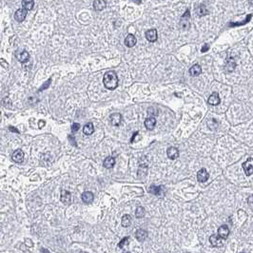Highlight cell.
Wrapping results in <instances>:
<instances>
[{"instance_id": "277c9868", "label": "cell", "mask_w": 253, "mask_h": 253, "mask_svg": "<svg viewBox=\"0 0 253 253\" xmlns=\"http://www.w3.org/2000/svg\"><path fill=\"white\" fill-rule=\"evenodd\" d=\"M209 242L210 244L215 247H221L223 246V239L219 236V235H211L210 237H209Z\"/></svg>"}, {"instance_id": "7402d4cb", "label": "cell", "mask_w": 253, "mask_h": 253, "mask_svg": "<svg viewBox=\"0 0 253 253\" xmlns=\"http://www.w3.org/2000/svg\"><path fill=\"white\" fill-rule=\"evenodd\" d=\"M83 132L86 135H91L94 132V127L92 123H88L86 124L85 127L83 128Z\"/></svg>"}, {"instance_id": "8fae6325", "label": "cell", "mask_w": 253, "mask_h": 253, "mask_svg": "<svg viewBox=\"0 0 253 253\" xmlns=\"http://www.w3.org/2000/svg\"><path fill=\"white\" fill-rule=\"evenodd\" d=\"M157 37H158V35H157V31L155 29H151V30L147 31V32H146V38H147V41L155 42L157 40Z\"/></svg>"}, {"instance_id": "cb8c5ba5", "label": "cell", "mask_w": 253, "mask_h": 253, "mask_svg": "<svg viewBox=\"0 0 253 253\" xmlns=\"http://www.w3.org/2000/svg\"><path fill=\"white\" fill-rule=\"evenodd\" d=\"M34 6V1L33 0H22V7L27 11L32 10V8Z\"/></svg>"}, {"instance_id": "ac0fdd59", "label": "cell", "mask_w": 253, "mask_h": 253, "mask_svg": "<svg viewBox=\"0 0 253 253\" xmlns=\"http://www.w3.org/2000/svg\"><path fill=\"white\" fill-rule=\"evenodd\" d=\"M135 237L138 241L143 242L147 239V232L145 229H138L135 233Z\"/></svg>"}, {"instance_id": "f35d334b", "label": "cell", "mask_w": 253, "mask_h": 253, "mask_svg": "<svg viewBox=\"0 0 253 253\" xmlns=\"http://www.w3.org/2000/svg\"><path fill=\"white\" fill-rule=\"evenodd\" d=\"M137 134H138V132H134V134H133V136L132 137V140H130V142H132H132L134 141V138H135V136H136Z\"/></svg>"}, {"instance_id": "8d00e7d4", "label": "cell", "mask_w": 253, "mask_h": 253, "mask_svg": "<svg viewBox=\"0 0 253 253\" xmlns=\"http://www.w3.org/2000/svg\"><path fill=\"white\" fill-rule=\"evenodd\" d=\"M208 48H209V47H208V45H206V44H205V45L203 46V48H202V50H201V51H202V52H206V50H208Z\"/></svg>"}, {"instance_id": "d6a6232c", "label": "cell", "mask_w": 253, "mask_h": 253, "mask_svg": "<svg viewBox=\"0 0 253 253\" xmlns=\"http://www.w3.org/2000/svg\"><path fill=\"white\" fill-rule=\"evenodd\" d=\"M68 137H69V142H71L73 146H77V144H76V142H75V140H74V137H73V135L69 134Z\"/></svg>"}, {"instance_id": "8992f818", "label": "cell", "mask_w": 253, "mask_h": 253, "mask_svg": "<svg viewBox=\"0 0 253 253\" xmlns=\"http://www.w3.org/2000/svg\"><path fill=\"white\" fill-rule=\"evenodd\" d=\"M16 58L17 60L19 61L20 63L24 64L26 62H28L29 59H30V54L27 50H22L20 52H17L16 54Z\"/></svg>"}, {"instance_id": "5bb4252c", "label": "cell", "mask_w": 253, "mask_h": 253, "mask_svg": "<svg viewBox=\"0 0 253 253\" xmlns=\"http://www.w3.org/2000/svg\"><path fill=\"white\" fill-rule=\"evenodd\" d=\"M94 199V196L91 191H85L82 194V201L85 204H91Z\"/></svg>"}, {"instance_id": "f1b7e54d", "label": "cell", "mask_w": 253, "mask_h": 253, "mask_svg": "<svg viewBox=\"0 0 253 253\" xmlns=\"http://www.w3.org/2000/svg\"><path fill=\"white\" fill-rule=\"evenodd\" d=\"M128 237H125L124 239H122L121 240V242L119 243V245H118V247H120V248H123L125 246H127L128 244Z\"/></svg>"}, {"instance_id": "6da1fadb", "label": "cell", "mask_w": 253, "mask_h": 253, "mask_svg": "<svg viewBox=\"0 0 253 253\" xmlns=\"http://www.w3.org/2000/svg\"><path fill=\"white\" fill-rule=\"evenodd\" d=\"M103 83L104 86L106 87V89L108 90H114L117 88L118 86V77L117 74L114 72H107L104 74L103 78Z\"/></svg>"}, {"instance_id": "4fadbf2b", "label": "cell", "mask_w": 253, "mask_h": 253, "mask_svg": "<svg viewBox=\"0 0 253 253\" xmlns=\"http://www.w3.org/2000/svg\"><path fill=\"white\" fill-rule=\"evenodd\" d=\"M220 102H221V99L219 97V94H218L217 92L212 93L210 96L208 97V100H207V103L209 105H212V106H215V105L220 104Z\"/></svg>"}, {"instance_id": "d590c367", "label": "cell", "mask_w": 253, "mask_h": 253, "mask_svg": "<svg viewBox=\"0 0 253 253\" xmlns=\"http://www.w3.org/2000/svg\"><path fill=\"white\" fill-rule=\"evenodd\" d=\"M38 125H39V126H38V128H42L43 127H44V125H45V121L40 120V121H39V123H38Z\"/></svg>"}, {"instance_id": "1f68e13d", "label": "cell", "mask_w": 253, "mask_h": 253, "mask_svg": "<svg viewBox=\"0 0 253 253\" xmlns=\"http://www.w3.org/2000/svg\"><path fill=\"white\" fill-rule=\"evenodd\" d=\"M80 124H78V123H73V125H72V130L73 132H78V130L80 129Z\"/></svg>"}, {"instance_id": "ab89813d", "label": "cell", "mask_w": 253, "mask_h": 253, "mask_svg": "<svg viewBox=\"0 0 253 253\" xmlns=\"http://www.w3.org/2000/svg\"><path fill=\"white\" fill-rule=\"evenodd\" d=\"M130 1H132V2H134V3H136V4H140L142 1L141 0H130Z\"/></svg>"}, {"instance_id": "4dcf8cb0", "label": "cell", "mask_w": 253, "mask_h": 253, "mask_svg": "<svg viewBox=\"0 0 253 253\" xmlns=\"http://www.w3.org/2000/svg\"><path fill=\"white\" fill-rule=\"evenodd\" d=\"M50 83H51V78H50V79H49V80H48V81H47L44 85L42 86V88H40L38 91H44V90L48 89V88H49V86L50 85Z\"/></svg>"}, {"instance_id": "484cf974", "label": "cell", "mask_w": 253, "mask_h": 253, "mask_svg": "<svg viewBox=\"0 0 253 253\" xmlns=\"http://www.w3.org/2000/svg\"><path fill=\"white\" fill-rule=\"evenodd\" d=\"M121 223H122V225L125 226V228H127V226H129L130 224H132V218H130L129 215L126 214V215H124L123 217H122Z\"/></svg>"}, {"instance_id": "ffe728a7", "label": "cell", "mask_w": 253, "mask_h": 253, "mask_svg": "<svg viewBox=\"0 0 253 253\" xmlns=\"http://www.w3.org/2000/svg\"><path fill=\"white\" fill-rule=\"evenodd\" d=\"M201 72H202L201 66L198 65V64L193 65L192 67H191V68L189 69V74L192 75V76H197V75H199L200 73H201Z\"/></svg>"}, {"instance_id": "83f0119b", "label": "cell", "mask_w": 253, "mask_h": 253, "mask_svg": "<svg viewBox=\"0 0 253 253\" xmlns=\"http://www.w3.org/2000/svg\"><path fill=\"white\" fill-rule=\"evenodd\" d=\"M250 19H251V14H248L247 17V19H245L243 22H240V23H232V24H230L229 26H230V27H236V26H240V25L247 24V23H248V22L250 21Z\"/></svg>"}, {"instance_id": "d6986e66", "label": "cell", "mask_w": 253, "mask_h": 253, "mask_svg": "<svg viewBox=\"0 0 253 253\" xmlns=\"http://www.w3.org/2000/svg\"><path fill=\"white\" fill-rule=\"evenodd\" d=\"M104 167L106 169H112L114 167L115 165V159L113 158V157L110 156V157H107L106 159L104 160Z\"/></svg>"}, {"instance_id": "74e56055", "label": "cell", "mask_w": 253, "mask_h": 253, "mask_svg": "<svg viewBox=\"0 0 253 253\" xmlns=\"http://www.w3.org/2000/svg\"><path fill=\"white\" fill-rule=\"evenodd\" d=\"M189 17V10H187L186 13H184V15H183L182 18H188Z\"/></svg>"}, {"instance_id": "603a6c76", "label": "cell", "mask_w": 253, "mask_h": 253, "mask_svg": "<svg viewBox=\"0 0 253 253\" xmlns=\"http://www.w3.org/2000/svg\"><path fill=\"white\" fill-rule=\"evenodd\" d=\"M165 189L163 187L161 186H151V188H149V191L151 194H155V195H160L162 193V190Z\"/></svg>"}, {"instance_id": "5b68a950", "label": "cell", "mask_w": 253, "mask_h": 253, "mask_svg": "<svg viewBox=\"0 0 253 253\" xmlns=\"http://www.w3.org/2000/svg\"><path fill=\"white\" fill-rule=\"evenodd\" d=\"M27 10H25L24 8L22 9H19V10H17L14 13V18L17 22H23L26 18V16H27Z\"/></svg>"}, {"instance_id": "7c38bea8", "label": "cell", "mask_w": 253, "mask_h": 253, "mask_svg": "<svg viewBox=\"0 0 253 253\" xmlns=\"http://www.w3.org/2000/svg\"><path fill=\"white\" fill-rule=\"evenodd\" d=\"M136 42H137V39L133 34H128V35L125 38V45L128 48L134 47L135 44H136Z\"/></svg>"}, {"instance_id": "836d02e7", "label": "cell", "mask_w": 253, "mask_h": 253, "mask_svg": "<svg viewBox=\"0 0 253 253\" xmlns=\"http://www.w3.org/2000/svg\"><path fill=\"white\" fill-rule=\"evenodd\" d=\"M247 203H248L249 206H253V195H251L247 198Z\"/></svg>"}, {"instance_id": "e575fe53", "label": "cell", "mask_w": 253, "mask_h": 253, "mask_svg": "<svg viewBox=\"0 0 253 253\" xmlns=\"http://www.w3.org/2000/svg\"><path fill=\"white\" fill-rule=\"evenodd\" d=\"M9 129H10L11 132H15V133H19L18 129H17V128H13V127H10V128H9Z\"/></svg>"}, {"instance_id": "e0dca14e", "label": "cell", "mask_w": 253, "mask_h": 253, "mask_svg": "<svg viewBox=\"0 0 253 253\" xmlns=\"http://www.w3.org/2000/svg\"><path fill=\"white\" fill-rule=\"evenodd\" d=\"M155 125H156V119L154 117H149L145 120V127L147 128V129L152 130Z\"/></svg>"}, {"instance_id": "2e32d148", "label": "cell", "mask_w": 253, "mask_h": 253, "mask_svg": "<svg viewBox=\"0 0 253 253\" xmlns=\"http://www.w3.org/2000/svg\"><path fill=\"white\" fill-rule=\"evenodd\" d=\"M106 6L107 4L105 0H94L93 1V8L95 11H103Z\"/></svg>"}, {"instance_id": "f546056e", "label": "cell", "mask_w": 253, "mask_h": 253, "mask_svg": "<svg viewBox=\"0 0 253 253\" xmlns=\"http://www.w3.org/2000/svg\"><path fill=\"white\" fill-rule=\"evenodd\" d=\"M147 113H149V114L151 115V116H156L157 114H158V110H157L156 109H153V108H150L149 110H147Z\"/></svg>"}, {"instance_id": "d4e9b609", "label": "cell", "mask_w": 253, "mask_h": 253, "mask_svg": "<svg viewBox=\"0 0 253 253\" xmlns=\"http://www.w3.org/2000/svg\"><path fill=\"white\" fill-rule=\"evenodd\" d=\"M196 13H197V14H198L199 16H205V15L207 14L208 12H207V9L206 8V6H205L204 4H202V5H200V6L197 8Z\"/></svg>"}, {"instance_id": "ba28073f", "label": "cell", "mask_w": 253, "mask_h": 253, "mask_svg": "<svg viewBox=\"0 0 253 253\" xmlns=\"http://www.w3.org/2000/svg\"><path fill=\"white\" fill-rule=\"evenodd\" d=\"M208 172L206 169H201L197 173V180L200 183H205L208 179Z\"/></svg>"}, {"instance_id": "44dd1931", "label": "cell", "mask_w": 253, "mask_h": 253, "mask_svg": "<svg viewBox=\"0 0 253 253\" xmlns=\"http://www.w3.org/2000/svg\"><path fill=\"white\" fill-rule=\"evenodd\" d=\"M235 67H236V62L234 61V59L232 57L228 58V60H226V63H225L226 71H228V72H232L233 69H235Z\"/></svg>"}, {"instance_id": "9c48e42d", "label": "cell", "mask_w": 253, "mask_h": 253, "mask_svg": "<svg viewBox=\"0 0 253 253\" xmlns=\"http://www.w3.org/2000/svg\"><path fill=\"white\" fill-rule=\"evenodd\" d=\"M218 235L222 238V239H226L229 235V229L226 225H221L219 229H218Z\"/></svg>"}, {"instance_id": "4316f807", "label": "cell", "mask_w": 253, "mask_h": 253, "mask_svg": "<svg viewBox=\"0 0 253 253\" xmlns=\"http://www.w3.org/2000/svg\"><path fill=\"white\" fill-rule=\"evenodd\" d=\"M135 215H136L137 218L144 217V215H145V208L143 206H138L137 209H136V211H135Z\"/></svg>"}, {"instance_id": "9a60e30c", "label": "cell", "mask_w": 253, "mask_h": 253, "mask_svg": "<svg viewBox=\"0 0 253 253\" xmlns=\"http://www.w3.org/2000/svg\"><path fill=\"white\" fill-rule=\"evenodd\" d=\"M167 154H168V157L169 159L171 160H174V159H176L177 157L179 156V151L178 150L176 149V147H169L168 151H167Z\"/></svg>"}, {"instance_id": "7a4b0ae2", "label": "cell", "mask_w": 253, "mask_h": 253, "mask_svg": "<svg viewBox=\"0 0 253 253\" xmlns=\"http://www.w3.org/2000/svg\"><path fill=\"white\" fill-rule=\"evenodd\" d=\"M243 169L245 170L247 176H250L253 174V158H248L243 164Z\"/></svg>"}, {"instance_id": "3957f363", "label": "cell", "mask_w": 253, "mask_h": 253, "mask_svg": "<svg viewBox=\"0 0 253 253\" xmlns=\"http://www.w3.org/2000/svg\"><path fill=\"white\" fill-rule=\"evenodd\" d=\"M60 200L64 205L69 206L72 203V195L68 190H62L61 191V195H60Z\"/></svg>"}, {"instance_id": "30bf717a", "label": "cell", "mask_w": 253, "mask_h": 253, "mask_svg": "<svg viewBox=\"0 0 253 253\" xmlns=\"http://www.w3.org/2000/svg\"><path fill=\"white\" fill-rule=\"evenodd\" d=\"M110 123L113 125V126H116L118 127L120 124H121V121H122V115L118 112H115V113H112V114L110 116Z\"/></svg>"}, {"instance_id": "52a82bcc", "label": "cell", "mask_w": 253, "mask_h": 253, "mask_svg": "<svg viewBox=\"0 0 253 253\" xmlns=\"http://www.w3.org/2000/svg\"><path fill=\"white\" fill-rule=\"evenodd\" d=\"M12 159L17 164H21L24 161V152L21 150H16L12 155Z\"/></svg>"}]
</instances>
